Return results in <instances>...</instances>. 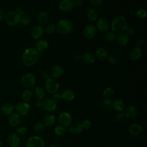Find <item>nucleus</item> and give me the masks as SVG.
<instances>
[{
    "label": "nucleus",
    "instance_id": "6ab92c4d",
    "mask_svg": "<svg viewBox=\"0 0 147 147\" xmlns=\"http://www.w3.org/2000/svg\"><path fill=\"white\" fill-rule=\"evenodd\" d=\"M95 56L100 61H105L108 57L107 52L105 48L99 47L95 50Z\"/></svg>",
    "mask_w": 147,
    "mask_h": 147
},
{
    "label": "nucleus",
    "instance_id": "58836bf2",
    "mask_svg": "<svg viewBox=\"0 0 147 147\" xmlns=\"http://www.w3.org/2000/svg\"><path fill=\"white\" fill-rule=\"evenodd\" d=\"M20 22H21V24L22 25H24L25 26H27L30 23V19L28 16H27L25 14H23V15L21 16Z\"/></svg>",
    "mask_w": 147,
    "mask_h": 147
},
{
    "label": "nucleus",
    "instance_id": "473e14b6",
    "mask_svg": "<svg viewBox=\"0 0 147 147\" xmlns=\"http://www.w3.org/2000/svg\"><path fill=\"white\" fill-rule=\"evenodd\" d=\"M82 57L83 58V59L84 60L85 62L89 63V64L94 63L96 60V57H95V55L90 52L84 53Z\"/></svg>",
    "mask_w": 147,
    "mask_h": 147
},
{
    "label": "nucleus",
    "instance_id": "0eeeda50",
    "mask_svg": "<svg viewBox=\"0 0 147 147\" xmlns=\"http://www.w3.org/2000/svg\"><path fill=\"white\" fill-rule=\"evenodd\" d=\"M26 147H45V142L41 137L37 136H33L28 140Z\"/></svg>",
    "mask_w": 147,
    "mask_h": 147
},
{
    "label": "nucleus",
    "instance_id": "a211bd4d",
    "mask_svg": "<svg viewBox=\"0 0 147 147\" xmlns=\"http://www.w3.org/2000/svg\"><path fill=\"white\" fill-rule=\"evenodd\" d=\"M48 42L45 39H38L36 43V49L39 53H42L47 49Z\"/></svg>",
    "mask_w": 147,
    "mask_h": 147
},
{
    "label": "nucleus",
    "instance_id": "79ce46f5",
    "mask_svg": "<svg viewBox=\"0 0 147 147\" xmlns=\"http://www.w3.org/2000/svg\"><path fill=\"white\" fill-rule=\"evenodd\" d=\"M17 134L20 136H24L27 133V128L24 126H20L17 129Z\"/></svg>",
    "mask_w": 147,
    "mask_h": 147
},
{
    "label": "nucleus",
    "instance_id": "e433bc0d",
    "mask_svg": "<svg viewBox=\"0 0 147 147\" xmlns=\"http://www.w3.org/2000/svg\"><path fill=\"white\" fill-rule=\"evenodd\" d=\"M45 129V126L42 123H37L33 126V130L34 132L39 133L44 131Z\"/></svg>",
    "mask_w": 147,
    "mask_h": 147
},
{
    "label": "nucleus",
    "instance_id": "20e7f679",
    "mask_svg": "<svg viewBox=\"0 0 147 147\" xmlns=\"http://www.w3.org/2000/svg\"><path fill=\"white\" fill-rule=\"evenodd\" d=\"M21 16L17 12L10 11L5 14V21L6 23L10 26H16L20 22Z\"/></svg>",
    "mask_w": 147,
    "mask_h": 147
},
{
    "label": "nucleus",
    "instance_id": "7c9ffc66",
    "mask_svg": "<svg viewBox=\"0 0 147 147\" xmlns=\"http://www.w3.org/2000/svg\"><path fill=\"white\" fill-rule=\"evenodd\" d=\"M33 98V91L29 88L25 89L22 93V98L23 100L25 102H30L32 100Z\"/></svg>",
    "mask_w": 147,
    "mask_h": 147
},
{
    "label": "nucleus",
    "instance_id": "bf43d9fd",
    "mask_svg": "<svg viewBox=\"0 0 147 147\" xmlns=\"http://www.w3.org/2000/svg\"><path fill=\"white\" fill-rule=\"evenodd\" d=\"M141 147H145V146H141Z\"/></svg>",
    "mask_w": 147,
    "mask_h": 147
},
{
    "label": "nucleus",
    "instance_id": "a18cd8bd",
    "mask_svg": "<svg viewBox=\"0 0 147 147\" xmlns=\"http://www.w3.org/2000/svg\"><path fill=\"white\" fill-rule=\"evenodd\" d=\"M125 118V115L124 113L122 112H118L115 115V119L117 121H122Z\"/></svg>",
    "mask_w": 147,
    "mask_h": 147
},
{
    "label": "nucleus",
    "instance_id": "a19ab883",
    "mask_svg": "<svg viewBox=\"0 0 147 147\" xmlns=\"http://www.w3.org/2000/svg\"><path fill=\"white\" fill-rule=\"evenodd\" d=\"M136 14L140 18H144L146 17L147 12H146V10L145 9L140 8V9H138L136 11Z\"/></svg>",
    "mask_w": 147,
    "mask_h": 147
},
{
    "label": "nucleus",
    "instance_id": "864d4df0",
    "mask_svg": "<svg viewBox=\"0 0 147 147\" xmlns=\"http://www.w3.org/2000/svg\"><path fill=\"white\" fill-rule=\"evenodd\" d=\"M5 13L3 9H0V22H2L5 19Z\"/></svg>",
    "mask_w": 147,
    "mask_h": 147
},
{
    "label": "nucleus",
    "instance_id": "13d9d810",
    "mask_svg": "<svg viewBox=\"0 0 147 147\" xmlns=\"http://www.w3.org/2000/svg\"><path fill=\"white\" fill-rule=\"evenodd\" d=\"M3 146V142L2 140H0V147H2Z\"/></svg>",
    "mask_w": 147,
    "mask_h": 147
},
{
    "label": "nucleus",
    "instance_id": "a878e982",
    "mask_svg": "<svg viewBox=\"0 0 147 147\" xmlns=\"http://www.w3.org/2000/svg\"><path fill=\"white\" fill-rule=\"evenodd\" d=\"M83 129L82 127V124L78 122H75L71 123L69 126V131L74 134H79L83 131Z\"/></svg>",
    "mask_w": 147,
    "mask_h": 147
},
{
    "label": "nucleus",
    "instance_id": "c9c22d12",
    "mask_svg": "<svg viewBox=\"0 0 147 147\" xmlns=\"http://www.w3.org/2000/svg\"><path fill=\"white\" fill-rule=\"evenodd\" d=\"M55 134L59 137H61L64 136L66 133V129L65 127L61 126V125H58L56 126L54 129Z\"/></svg>",
    "mask_w": 147,
    "mask_h": 147
},
{
    "label": "nucleus",
    "instance_id": "f03ea898",
    "mask_svg": "<svg viewBox=\"0 0 147 147\" xmlns=\"http://www.w3.org/2000/svg\"><path fill=\"white\" fill-rule=\"evenodd\" d=\"M128 26V22L126 18L122 16L115 17L111 24V29L112 32L121 33L125 32Z\"/></svg>",
    "mask_w": 147,
    "mask_h": 147
},
{
    "label": "nucleus",
    "instance_id": "4468645a",
    "mask_svg": "<svg viewBox=\"0 0 147 147\" xmlns=\"http://www.w3.org/2000/svg\"><path fill=\"white\" fill-rule=\"evenodd\" d=\"M64 72L63 68L59 65H55L52 66L49 70V74L53 78H58L61 77Z\"/></svg>",
    "mask_w": 147,
    "mask_h": 147
},
{
    "label": "nucleus",
    "instance_id": "4c0bfd02",
    "mask_svg": "<svg viewBox=\"0 0 147 147\" xmlns=\"http://www.w3.org/2000/svg\"><path fill=\"white\" fill-rule=\"evenodd\" d=\"M55 30H56V27L52 24H50L47 25L44 29V32H45L48 34H53L55 32Z\"/></svg>",
    "mask_w": 147,
    "mask_h": 147
},
{
    "label": "nucleus",
    "instance_id": "49530a36",
    "mask_svg": "<svg viewBox=\"0 0 147 147\" xmlns=\"http://www.w3.org/2000/svg\"><path fill=\"white\" fill-rule=\"evenodd\" d=\"M90 2L94 6H100L103 4V0H90Z\"/></svg>",
    "mask_w": 147,
    "mask_h": 147
},
{
    "label": "nucleus",
    "instance_id": "5701e85b",
    "mask_svg": "<svg viewBox=\"0 0 147 147\" xmlns=\"http://www.w3.org/2000/svg\"><path fill=\"white\" fill-rule=\"evenodd\" d=\"M98 29L100 32H106L109 28V23L107 20L105 18L99 19L96 23Z\"/></svg>",
    "mask_w": 147,
    "mask_h": 147
},
{
    "label": "nucleus",
    "instance_id": "f257e3e1",
    "mask_svg": "<svg viewBox=\"0 0 147 147\" xmlns=\"http://www.w3.org/2000/svg\"><path fill=\"white\" fill-rule=\"evenodd\" d=\"M40 53L34 47H29L26 49L22 55V61L23 64L30 67L34 65L38 60Z\"/></svg>",
    "mask_w": 147,
    "mask_h": 147
},
{
    "label": "nucleus",
    "instance_id": "f8f14e48",
    "mask_svg": "<svg viewBox=\"0 0 147 147\" xmlns=\"http://www.w3.org/2000/svg\"><path fill=\"white\" fill-rule=\"evenodd\" d=\"M96 33V27L92 25L88 24L85 26L83 29V34L87 39H91L95 37Z\"/></svg>",
    "mask_w": 147,
    "mask_h": 147
},
{
    "label": "nucleus",
    "instance_id": "c85d7f7f",
    "mask_svg": "<svg viewBox=\"0 0 147 147\" xmlns=\"http://www.w3.org/2000/svg\"><path fill=\"white\" fill-rule=\"evenodd\" d=\"M113 103V109L118 112H122L125 109V104L123 100L116 99Z\"/></svg>",
    "mask_w": 147,
    "mask_h": 147
},
{
    "label": "nucleus",
    "instance_id": "8fccbe9b",
    "mask_svg": "<svg viewBox=\"0 0 147 147\" xmlns=\"http://www.w3.org/2000/svg\"><path fill=\"white\" fill-rule=\"evenodd\" d=\"M52 99L56 101V102H57V101H59L61 99V94L59 93V92H55L54 94H53L52 95Z\"/></svg>",
    "mask_w": 147,
    "mask_h": 147
},
{
    "label": "nucleus",
    "instance_id": "aec40b11",
    "mask_svg": "<svg viewBox=\"0 0 147 147\" xmlns=\"http://www.w3.org/2000/svg\"><path fill=\"white\" fill-rule=\"evenodd\" d=\"M73 7V3L71 0H62L59 3V9L63 11H69L71 10Z\"/></svg>",
    "mask_w": 147,
    "mask_h": 147
},
{
    "label": "nucleus",
    "instance_id": "9d476101",
    "mask_svg": "<svg viewBox=\"0 0 147 147\" xmlns=\"http://www.w3.org/2000/svg\"><path fill=\"white\" fill-rule=\"evenodd\" d=\"M59 122L60 125L67 127H68L72 122V118L71 115L66 111L61 113L59 115Z\"/></svg>",
    "mask_w": 147,
    "mask_h": 147
},
{
    "label": "nucleus",
    "instance_id": "6e6552de",
    "mask_svg": "<svg viewBox=\"0 0 147 147\" xmlns=\"http://www.w3.org/2000/svg\"><path fill=\"white\" fill-rule=\"evenodd\" d=\"M14 107L17 114L23 116L26 115L29 112L30 109L29 104L24 101L17 103Z\"/></svg>",
    "mask_w": 147,
    "mask_h": 147
},
{
    "label": "nucleus",
    "instance_id": "b1692460",
    "mask_svg": "<svg viewBox=\"0 0 147 147\" xmlns=\"http://www.w3.org/2000/svg\"><path fill=\"white\" fill-rule=\"evenodd\" d=\"M56 122V117L53 114L49 113L44 115L43 118V124L48 127L53 126Z\"/></svg>",
    "mask_w": 147,
    "mask_h": 147
},
{
    "label": "nucleus",
    "instance_id": "ea45409f",
    "mask_svg": "<svg viewBox=\"0 0 147 147\" xmlns=\"http://www.w3.org/2000/svg\"><path fill=\"white\" fill-rule=\"evenodd\" d=\"M105 38L109 42H113L116 40V36L113 32H108L105 34Z\"/></svg>",
    "mask_w": 147,
    "mask_h": 147
},
{
    "label": "nucleus",
    "instance_id": "4d7b16f0",
    "mask_svg": "<svg viewBox=\"0 0 147 147\" xmlns=\"http://www.w3.org/2000/svg\"><path fill=\"white\" fill-rule=\"evenodd\" d=\"M49 147H58V146L56 144H52L49 146Z\"/></svg>",
    "mask_w": 147,
    "mask_h": 147
},
{
    "label": "nucleus",
    "instance_id": "37998d69",
    "mask_svg": "<svg viewBox=\"0 0 147 147\" xmlns=\"http://www.w3.org/2000/svg\"><path fill=\"white\" fill-rule=\"evenodd\" d=\"M82 124V127L83 129H85V130H89L91 129V127H92V123L90 121L88 120V119H86V120H84Z\"/></svg>",
    "mask_w": 147,
    "mask_h": 147
},
{
    "label": "nucleus",
    "instance_id": "72a5a7b5",
    "mask_svg": "<svg viewBox=\"0 0 147 147\" xmlns=\"http://www.w3.org/2000/svg\"><path fill=\"white\" fill-rule=\"evenodd\" d=\"M86 15L88 20L90 21H95L98 17V14L96 10L92 8H89L87 10Z\"/></svg>",
    "mask_w": 147,
    "mask_h": 147
},
{
    "label": "nucleus",
    "instance_id": "5fc2aeb1",
    "mask_svg": "<svg viewBox=\"0 0 147 147\" xmlns=\"http://www.w3.org/2000/svg\"><path fill=\"white\" fill-rule=\"evenodd\" d=\"M35 105L37 107H42V100H40V99H36V102H35Z\"/></svg>",
    "mask_w": 147,
    "mask_h": 147
},
{
    "label": "nucleus",
    "instance_id": "cd10ccee",
    "mask_svg": "<svg viewBox=\"0 0 147 147\" xmlns=\"http://www.w3.org/2000/svg\"><path fill=\"white\" fill-rule=\"evenodd\" d=\"M14 107L13 105L10 103H5L1 107V113L6 115H9L13 113Z\"/></svg>",
    "mask_w": 147,
    "mask_h": 147
},
{
    "label": "nucleus",
    "instance_id": "f704fd0d",
    "mask_svg": "<svg viewBox=\"0 0 147 147\" xmlns=\"http://www.w3.org/2000/svg\"><path fill=\"white\" fill-rule=\"evenodd\" d=\"M102 107L106 111H110L113 109V103L111 100L103 99L102 102Z\"/></svg>",
    "mask_w": 147,
    "mask_h": 147
},
{
    "label": "nucleus",
    "instance_id": "ddd939ff",
    "mask_svg": "<svg viewBox=\"0 0 147 147\" xmlns=\"http://www.w3.org/2000/svg\"><path fill=\"white\" fill-rule=\"evenodd\" d=\"M44 29L40 25H34L30 30V36L34 39H40L44 34Z\"/></svg>",
    "mask_w": 147,
    "mask_h": 147
},
{
    "label": "nucleus",
    "instance_id": "3c124183",
    "mask_svg": "<svg viewBox=\"0 0 147 147\" xmlns=\"http://www.w3.org/2000/svg\"><path fill=\"white\" fill-rule=\"evenodd\" d=\"M41 77L45 80H47L49 78V74L48 72L45 71V70H43L41 71Z\"/></svg>",
    "mask_w": 147,
    "mask_h": 147
},
{
    "label": "nucleus",
    "instance_id": "9b49d317",
    "mask_svg": "<svg viewBox=\"0 0 147 147\" xmlns=\"http://www.w3.org/2000/svg\"><path fill=\"white\" fill-rule=\"evenodd\" d=\"M7 142L10 147H18L20 144V138L17 133H12L8 135Z\"/></svg>",
    "mask_w": 147,
    "mask_h": 147
},
{
    "label": "nucleus",
    "instance_id": "1a4fd4ad",
    "mask_svg": "<svg viewBox=\"0 0 147 147\" xmlns=\"http://www.w3.org/2000/svg\"><path fill=\"white\" fill-rule=\"evenodd\" d=\"M57 102L52 98H46L42 100V107L44 110L49 112L55 111L57 108Z\"/></svg>",
    "mask_w": 147,
    "mask_h": 147
},
{
    "label": "nucleus",
    "instance_id": "7ed1b4c3",
    "mask_svg": "<svg viewBox=\"0 0 147 147\" xmlns=\"http://www.w3.org/2000/svg\"><path fill=\"white\" fill-rule=\"evenodd\" d=\"M55 27L57 32L63 35L69 34L73 30L72 23L67 19L59 20Z\"/></svg>",
    "mask_w": 147,
    "mask_h": 147
},
{
    "label": "nucleus",
    "instance_id": "c756f323",
    "mask_svg": "<svg viewBox=\"0 0 147 147\" xmlns=\"http://www.w3.org/2000/svg\"><path fill=\"white\" fill-rule=\"evenodd\" d=\"M115 94V91L113 88L111 87H108L106 88L103 91L102 95L105 99L111 100Z\"/></svg>",
    "mask_w": 147,
    "mask_h": 147
},
{
    "label": "nucleus",
    "instance_id": "603ef678",
    "mask_svg": "<svg viewBox=\"0 0 147 147\" xmlns=\"http://www.w3.org/2000/svg\"><path fill=\"white\" fill-rule=\"evenodd\" d=\"M145 43V41L143 38H138L136 41V47L141 48L142 46L144 45Z\"/></svg>",
    "mask_w": 147,
    "mask_h": 147
},
{
    "label": "nucleus",
    "instance_id": "c03bdc74",
    "mask_svg": "<svg viewBox=\"0 0 147 147\" xmlns=\"http://www.w3.org/2000/svg\"><path fill=\"white\" fill-rule=\"evenodd\" d=\"M125 31H126L125 32L127 33V34H128L129 36H133L136 33L135 29L132 26H127Z\"/></svg>",
    "mask_w": 147,
    "mask_h": 147
},
{
    "label": "nucleus",
    "instance_id": "052dcab7",
    "mask_svg": "<svg viewBox=\"0 0 147 147\" xmlns=\"http://www.w3.org/2000/svg\"><path fill=\"white\" fill-rule=\"evenodd\" d=\"M19 147V146H18ZM20 147H22V146H20Z\"/></svg>",
    "mask_w": 147,
    "mask_h": 147
},
{
    "label": "nucleus",
    "instance_id": "bb28decb",
    "mask_svg": "<svg viewBox=\"0 0 147 147\" xmlns=\"http://www.w3.org/2000/svg\"><path fill=\"white\" fill-rule=\"evenodd\" d=\"M33 94V96H34L36 99L42 100V99L45 97V91L41 86H37L34 88Z\"/></svg>",
    "mask_w": 147,
    "mask_h": 147
},
{
    "label": "nucleus",
    "instance_id": "423d86ee",
    "mask_svg": "<svg viewBox=\"0 0 147 147\" xmlns=\"http://www.w3.org/2000/svg\"><path fill=\"white\" fill-rule=\"evenodd\" d=\"M45 89L49 94H54L57 92L59 88V84L58 82L53 78H49L45 80Z\"/></svg>",
    "mask_w": 147,
    "mask_h": 147
},
{
    "label": "nucleus",
    "instance_id": "393cba45",
    "mask_svg": "<svg viewBox=\"0 0 147 147\" xmlns=\"http://www.w3.org/2000/svg\"><path fill=\"white\" fill-rule=\"evenodd\" d=\"M141 53H142V51L141 48L136 47L133 48L129 52V57L131 60L136 61L141 57Z\"/></svg>",
    "mask_w": 147,
    "mask_h": 147
},
{
    "label": "nucleus",
    "instance_id": "de8ad7c7",
    "mask_svg": "<svg viewBox=\"0 0 147 147\" xmlns=\"http://www.w3.org/2000/svg\"><path fill=\"white\" fill-rule=\"evenodd\" d=\"M72 3H73L74 7L76 8H79L83 5L82 0H73Z\"/></svg>",
    "mask_w": 147,
    "mask_h": 147
},
{
    "label": "nucleus",
    "instance_id": "09e8293b",
    "mask_svg": "<svg viewBox=\"0 0 147 147\" xmlns=\"http://www.w3.org/2000/svg\"><path fill=\"white\" fill-rule=\"evenodd\" d=\"M108 60V62L111 64H115L117 63V59L113 56H108L107 59Z\"/></svg>",
    "mask_w": 147,
    "mask_h": 147
},
{
    "label": "nucleus",
    "instance_id": "39448f33",
    "mask_svg": "<svg viewBox=\"0 0 147 147\" xmlns=\"http://www.w3.org/2000/svg\"><path fill=\"white\" fill-rule=\"evenodd\" d=\"M21 82L24 87L30 88L34 86L36 83V77L32 73H26L22 76Z\"/></svg>",
    "mask_w": 147,
    "mask_h": 147
},
{
    "label": "nucleus",
    "instance_id": "f3484780",
    "mask_svg": "<svg viewBox=\"0 0 147 147\" xmlns=\"http://www.w3.org/2000/svg\"><path fill=\"white\" fill-rule=\"evenodd\" d=\"M8 122L9 125L12 127H16L21 122L20 115L17 113H12L9 115Z\"/></svg>",
    "mask_w": 147,
    "mask_h": 147
},
{
    "label": "nucleus",
    "instance_id": "2eb2a0df",
    "mask_svg": "<svg viewBox=\"0 0 147 147\" xmlns=\"http://www.w3.org/2000/svg\"><path fill=\"white\" fill-rule=\"evenodd\" d=\"M61 99L67 102H71L75 98V93L71 89H65L61 93Z\"/></svg>",
    "mask_w": 147,
    "mask_h": 147
},
{
    "label": "nucleus",
    "instance_id": "6e6d98bb",
    "mask_svg": "<svg viewBox=\"0 0 147 147\" xmlns=\"http://www.w3.org/2000/svg\"><path fill=\"white\" fill-rule=\"evenodd\" d=\"M74 59L76 60H79L82 58V57H81L79 55L76 54V55H74Z\"/></svg>",
    "mask_w": 147,
    "mask_h": 147
},
{
    "label": "nucleus",
    "instance_id": "2f4dec72",
    "mask_svg": "<svg viewBox=\"0 0 147 147\" xmlns=\"http://www.w3.org/2000/svg\"><path fill=\"white\" fill-rule=\"evenodd\" d=\"M48 19H49L48 14L45 11L40 12L37 17L38 22L41 25L46 24V23H47L48 21Z\"/></svg>",
    "mask_w": 147,
    "mask_h": 147
},
{
    "label": "nucleus",
    "instance_id": "412c9836",
    "mask_svg": "<svg viewBox=\"0 0 147 147\" xmlns=\"http://www.w3.org/2000/svg\"><path fill=\"white\" fill-rule=\"evenodd\" d=\"M117 43L121 46H124L127 44L129 40V36L125 32H121L116 37Z\"/></svg>",
    "mask_w": 147,
    "mask_h": 147
},
{
    "label": "nucleus",
    "instance_id": "4be33fe9",
    "mask_svg": "<svg viewBox=\"0 0 147 147\" xmlns=\"http://www.w3.org/2000/svg\"><path fill=\"white\" fill-rule=\"evenodd\" d=\"M142 126L138 123H133L128 128V131L130 134L137 136L141 134L142 132Z\"/></svg>",
    "mask_w": 147,
    "mask_h": 147
},
{
    "label": "nucleus",
    "instance_id": "dca6fc26",
    "mask_svg": "<svg viewBox=\"0 0 147 147\" xmlns=\"http://www.w3.org/2000/svg\"><path fill=\"white\" fill-rule=\"evenodd\" d=\"M124 114L125 117L126 118H134L137 116L138 114V109L136 106L133 105H130L125 109Z\"/></svg>",
    "mask_w": 147,
    "mask_h": 147
}]
</instances>
